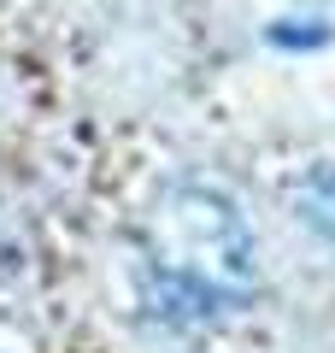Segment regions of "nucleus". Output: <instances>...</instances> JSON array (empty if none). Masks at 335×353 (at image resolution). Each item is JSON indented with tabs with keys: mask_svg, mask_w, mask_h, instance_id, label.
I'll return each instance as SVG.
<instances>
[{
	"mask_svg": "<svg viewBox=\"0 0 335 353\" xmlns=\"http://www.w3.org/2000/svg\"><path fill=\"white\" fill-rule=\"evenodd\" d=\"M165 271L183 283L194 301H236L253 283V241L247 224L236 218V206L223 194L206 189H183L165 206V248H159Z\"/></svg>",
	"mask_w": 335,
	"mask_h": 353,
	"instance_id": "1",
	"label": "nucleus"
}]
</instances>
